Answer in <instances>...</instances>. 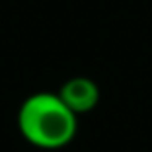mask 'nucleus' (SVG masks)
Returning <instances> with one entry per match:
<instances>
[{
    "instance_id": "nucleus-1",
    "label": "nucleus",
    "mask_w": 152,
    "mask_h": 152,
    "mask_svg": "<svg viewBox=\"0 0 152 152\" xmlns=\"http://www.w3.org/2000/svg\"><path fill=\"white\" fill-rule=\"evenodd\" d=\"M18 127L29 144L53 150L72 142L78 131V115H74L57 94L39 92L22 103Z\"/></svg>"
},
{
    "instance_id": "nucleus-2",
    "label": "nucleus",
    "mask_w": 152,
    "mask_h": 152,
    "mask_svg": "<svg viewBox=\"0 0 152 152\" xmlns=\"http://www.w3.org/2000/svg\"><path fill=\"white\" fill-rule=\"evenodd\" d=\"M57 96L74 115H82V113L92 111L98 105L99 88L94 80H90L86 76H74L61 86Z\"/></svg>"
}]
</instances>
